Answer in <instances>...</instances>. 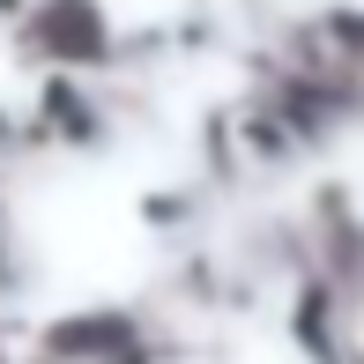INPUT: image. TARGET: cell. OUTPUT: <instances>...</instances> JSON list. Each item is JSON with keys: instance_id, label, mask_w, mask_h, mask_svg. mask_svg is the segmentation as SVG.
Returning a JSON list of instances; mask_svg holds the SVG:
<instances>
[{"instance_id": "1", "label": "cell", "mask_w": 364, "mask_h": 364, "mask_svg": "<svg viewBox=\"0 0 364 364\" xmlns=\"http://www.w3.org/2000/svg\"><path fill=\"white\" fill-rule=\"evenodd\" d=\"M15 53L38 75H97L119 53L105 0H30V15L15 23Z\"/></svg>"}, {"instance_id": "5", "label": "cell", "mask_w": 364, "mask_h": 364, "mask_svg": "<svg viewBox=\"0 0 364 364\" xmlns=\"http://www.w3.org/2000/svg\"><path fill=\"white\" fill-rule=\"evenodd\" d=\"M38 127H30V112L23 105H0V171H8V164H23V156H38Z\"/></svg>"}, {"instance_id": "3", "label": "cell", "mask_w": 364, "mask_h": 364, "mask_svg": "<svg viewBox=\"0 0 364 364\" xmlns=\"http://www.w3.org/2000/svg\"><path fill=\"white\" fill-rule=\"evenodd\" d=\"M290 342L305 350L312 364H342V312H335V290L327 283H297L290 290Z\"/></svg>"}, {"instance_id": "6", "label": "cell", "mask_w": 364, "mask_h": 364, "mask_svg": "<svg viewBox=\"0 0 364 364\" xmlns=\"http://www.w3.org/2000/svg\"><path fill=\"white\" fill-rule=\"evenodd\" d=\"M30 283V260H23V238H15V223L0 216V297H15Z\"/></svg>"}, {"instance_id": "8", "label": "cell", "mask_w": 364, "mask_h": 364, "mask_svg": "<svg viewBox=\"0 0 364 364\" xmlns=\"http://www.w3.org/2000/svg\"><path fill=\"white\" fill-rule=\"evenodd\" d=\"M0 216H8V201H0Z\"/></svg>"}, {"instance_id": "4", "label": "cell", "mask_w": 364, "mask_h": 364, "mask_svg": "<svg viewBox=\"0 0 364 364\" xmlns=\"http://www.w3.org/2000/svg\"><path fill=\"white\" fill-rule=\"evenodd\" d=\"M134 216H141V230H149V238H186V223L201 216V193H193L186 178H178V186H149Z\"/></svg>"}, {"instance_id": "2", "label": "cell", "mask_w": 364, "mask_h": 364, "mask_svg": "<svg viewBox=\"0 0 364 364\" xmlns=\"http://www.w3.org/2000/svg\"><path fill=\"white\" fill-rule=\"evenodd\" d=\"M30 127H38L45 149H75V156H97L112 149V105L90 90V75H38V97H30Z\"/></svg>"}, {"instance_id": "7", "label": "cell", "mask_w": 364, "mask_h": 364, "mask_svg": "<svg viewBox=\"0 0 364 364\" xmlns=\"http://www.w3.org/2000/svg\"><path fill=\"white\" fill-rule=\"evenodd\" d=\"M23 15H30V0H0V23H8V30L23 23Z\"/></svg>"}]
</instances>
